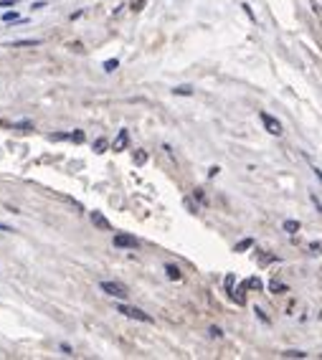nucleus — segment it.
<instances>
[{"mask_svg": "<svg viewBox=\"0 0 322 360\" xmlns=\"http://www.w3.org/2000/svg\"><path fill=\"white\" fill-rule=\"evenodd\" d=\"M99 287H102V292H107L109 297H117V299H127V295H129L127 287L119 284V282H102Z\"/></svg>", "mask_w": 322, "mask_h": 360, "instance_id": "nucleus-2", "label": "nucleus"}, {"mask_svg": "<svg viewBox=\"0 0 322 360\" xmlns=\"http://www.w3.org/2000/svg\"><path fill=\"white\" fill-rule=\"evenodd\" d=\"M261 122H264V127L269 134H282V122L272 117V115H266V112H261Z\"/></svg>", "mask_w": 322, "mask_h": 360, "instance_id": "nucleus-4", "label": "nucleus"}, {"mask_svg": "<svg viewBox=\"0 0 322 360\" xmlns=\"http://www.w3.org/2000/svg\"><path fill=\"white\" fill-rule=\"evenodd\" d=\"M145 160H147V152H135V163H137V165H142Z\"/></svg>", "mask_w": 322, "mask_h": 360, "instance_id": "nucleus-18", "label": "nucleus"}, {"mask_svg": "<svg viewBox=\"0 0 322 360\" xmlns=\"http://www.w3.org/2000/svg\"><path fill=\"white\" fill-rule=\"evenodd\" d=\"M241 8H243V13H246V16H249L251 20H257V16H254V10H251V5H246V3H243Z\"/></svg>", "mask_w": 322, "mask_h": 360, "instance_id": "nucleus-19", "label": "nucleus"}, {"mask_svg": "<svg viewBox=\"0 0 322 360\" xmlns=\"http://www.w3.org/2000/svg\"><path fill=\"white\" fill-rule=\"evenodd\" d=\"M282 355L284 358H307V353H302V350H284Z\"/></svg>", "mask_w": 322, "mask_h": 360, "instance_id": "nucleus-16", "label": "nucleus"}, {"mask_svg": "<svg viewBox=\"0 0 322 360\" xmlns=\"http://www.w3.org/2000/svg\"><path fill=\"white\" fill-rule=\"evenodd\" d=\"M284 231L287 233H297L299 231V223L297 221H284Z\"/></svg>", "mask_w": 322, "mask_h": 360, "instance_id": "nucleus-11", "label": "nucleus"}, {"mask_svg": "<svg viewBox=\"0 0 322 360\" xmlns=\"http://www.w3.org/2000/svg\"><path fill=\"white\" fill-rule=\"evenodd\" d=\"M18 130H33V125H31V122H20V125H16Z\"/></svg>", "mask_w": 322, "mask_h": 360, "instance_id": "nucleus-23", "label": "nucleus"}, {"mask_svg": "<svg viewBox=\"0 0 322 360\" xmlns=\"http://www.w3.org/2000/svg\"><path fill=\"white\" fill-rule=\"evenodd\" d=\"M0 231H5V233H8V231H13V229H10V226H3V223H0Z\"/></svg>", "mask_w": 322, "mask_h": 360, "instance_id": "nucleus-28", "label": "nucleus"}, {"mask_svg": "<svg viewBox=\"0 0 322 360\" xmlns=\"http://www.w3.org/2000/svg\"><path fill=\"white\" fill-rule=\"evenodd\" d=\"M92 223H94L97 229H102V231H112V223H109L99 211H92Z\"/></svg>", "mask_w": 322, "mask_h": 360, "instance_id": "nucleus-5", "label": "nucleus"}, {"mask_svg": "<svg viewBox=\"0 0 322 360\" xmlns=\"http://www.w3.org/2000/svg\"><path fill=\"white\" fill-rule=\"evenodd\" d=\"M71 140L74 142H84V132H71Z\"/></svg>", "mask_w": 322, "mask_h": 360, "instance_id": "nucleus-20", "label": "nucleus"}, {"mask_svg": "<svg viewBox=\"0 0 322 360\" xmlns=\"http://www.w3.org/2000/svg\"><path fill=\"white\" fill-rule=\"evenodd\" d=\"M104 150H107V140L99 137V140L94 142V152H104Z\"/></svg>", "mask_w": 322, "mask_h": 360, "instance_id": "nucleus-15", "label": "nucleus"}, {"mask_svg": "<svg viewBox=\"0 0 322 360\" xmlns=\"http://www.w3.org/2000/svg\"><path fill=\"white\" fill-rule=\"evenodd\" d=\"M117 66H119V61H117V59H109V61H104V71H107V74H112V71L117 69Z\"/></svg>", "mask_w": 322, "mask_h": 360, "instance_id": "nucleus-13", "label": "nucleus"}, {"mask_svg": "<svg viewBox=\"0 0 322 360\" xmlns=\"http://www.w3.org/2000/svg\"><path fill=\"white\" fill-rule=\"evenodd\" d=\"M251 244H254L251 239H243V241H239V244L234 246V251H246V249H249V246H251Z\"/></svg>", "mask_w": 322, "mask_h": 360, "instance_id": "nucleus-14", "label": "nucleus"}, {"mask_svg": "<svg viewBox=\"0 0 322 360\" xmlns=\"http://www.w3.org/2000/svg\"><path fill=\"white\" fill-rule=\"evenodd\" d=\"M41 38H23V41H10V43H5L8 49H23V46H41Z\"/></svg>", "mask_w": 322, "mask_h": 360, "instance_id": "nucleus-7", "label": "nucleus"}, {"mask_svg": "<svg viewBox=\"0 0 322 360\" xmlns=\"http://www.w3.org/2000/svg\"><path fill=\"white\" fill-rule=\"evenodd\" d=\"M173 94H177V97H191V94H193V86H188V84L175 86V89H173Z\"/></svg>", "mask_w": 322, "mask_h": 360, "instance_id": "nucleus-8", "label": "nucleus"}, {"mask_svg": "<svg viewBox=\"0 0 322 360\" xmlns=\"http://www.w3.org/2000/svg\"><path fill=\"white\" fill-rule=\"evenodd\" d=\"M243 284H246V287H251V289H261L264 284H261V279H257V277H254V279H249V282H243Z\"/></svg>", "mask_w": 322, "mask_h": 360, "instance_id": "nucleus-17", "label": "nucleus"}, {"mask_svg": "<svg viewBox=\"0 0 322 360\" xmlns=\"http://www.w3.org/2000/svg\"><path fill=\"white\" fill-rule=\"evenodd\" d=\"M269 289L274 292V295H284V292H287V287H284L282 282H272V284H269Z\"/></svg>", "mask_w": 322, "mask_h": 360, "instance_id": "nucleus-12", "label": "nucleus"}, {"mask_svg": "<svg viewBox=\"0 0 322 360\" xmlns=\"http://www.w3.org/2000/svg\"><path fill=\"white\" fill-rule=\"evenodd\" d=\"M8 5H18V0H0V8H8Z\"/></svg>", "mask_w": 322, "mask_h": 360, "instance_id": "nucleus-22", "label": "nucleus"}, {"mask_svg": "<svg viewBox=\"0 0 322 360\" xmlns=\"http://www.w3.org/2000/svg\"><path fill=\"white\" fill-rule=\"evenodd\" d=\"M41 8H46V0H38V3H33V10H41Z\"/></svg>", "mask_w": 322, "mask_h": 360, "instance_id": "nucleus-24", "label": "nucleus"}, {"mask_svg": "<svg viewBox=\"0 0 322 360\" xmlns=\"http://www.w3.org/2000/svg\"><path fill=\"white\" fill-rule=\"evenodd\" d=\"M127 142H129V132H127V130H119L117 140H114V145H112V150H114V152H122V150L127 147Z\"/></svg>", "mask_w": 322, "mask_h": 360, "instance_id": "nucleus-6", "label": "nucleus"}, {"mask_svg": "<svg viewBox=\"0 0 322 360\" xmlns=\"http://www.w3.org/2000/svg\"><path fill=\"white\" fill-rule=\"evenodd\" d=\"M165 272H168V277H170V279H175V282L180 279V269H177L175 264H165Z\"/></svg>", "mask_w": 322, "mask_h": 360, "instance_id": "nucleus-9", "label": "nucleus"}, {"mask_svg": "<svg viewBox=\"0 0 322 360\" xmlns=\"http://www.w3.org/2000/svg\"><path fill=\"white\" fill-rule=\"evenodd\" d=\"M3 20H5V23H18V13H16V10H5V13H3Z\"/></svg>", "mask_w": 322, "mask_h": 360, "instance_id": "nucleus-10", "label": "nucleus"}, {"mask_svg": "<svg viewBox=\"0 0 322 360\" xmlns=\"http://www.w3.org/2000/svg\"><path fill=\"white\" fill-rule=\"evenodd\" d=\"M312 170H315V175H317V180H320V183H322V170H320V167H312Z\"/></svg>", "mask_w": 322, "mask_h": 360, "instance_id": "nucleus-27", "label": "nucleus"}, {"mask_svg": "<svg viewBox=\"0 0 322 360\" xmlns=\"http://www.w3.org/2000/svg\"><path fill=\"white\" fill-rule=\"evenodd\" d=\"M117 312H122L129 320H140V322H152V317L147 312H142L140 307H129V305H117Z\"/></svg>", "mask_w": 322, "mask_h": 360, "instance_id": "nucleus-1", "label": "nucleus"}, {"mask_svg": "<svg viewBox=\"0 0 322 360\" xmlns=\"http://www.w3.org/2000/svg\"><path fill=\"white\" fill-rule=\"evenodd\" d=\"M210 335H213V337H221V335H224V332H221L218 327H210Z\"/></svg>", "mask_w": 322, "mask_h": 360, "instance_id": "nucleus-26", "label": "nucleus"}, {"mask_svg": "<svg viewBox=\"0 0 322 360\" xmlns=\"http://www.w3.org/2000/svg\"><path fill=\"white\" fill-rule=\"evenodd\" d=\"M142 5H145V0H135V5H132V10H142Z\"/></svg>", "mask_w": 322, "mask_h": 360, "instance_id": "nucleus-25", "label": "nucleus"}, {"mask_svg": "<svg viewBox=\"0 0 322 360\" xmlns=\"http://www.w3.org/2000/svg\"><path fill=\"white\" fill-rule=\"evenodd\" d=\"M114 246H117V249H137L140 239H135V236H129V233H117L114 236Z\"/></svg>", "mask_w": 322, "mask_h": 360, "instance_id": "nucleus-3", "label": "nucleus"}, {"mask_svg": "<svg viewBox=\"0 0 322 360\" xmlns=\"http://www.w3.org/2000/svg\"><path fill=\"white\" fill-rule=\"evenodd\" d=\"M61 353H64V355H74V350H71V347L66 345V343H61Z\"/></svg>", "mask_w": 322, "mask_h": 360, "instance_id": "nucleus-21", "label": "nucleus"}]
</instances>
